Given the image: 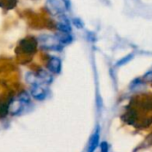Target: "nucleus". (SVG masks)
Returning a JSON list of instances; mask_svg holds the SVG:
<instances>
[{"label":"nucleus","mask_w":152,"mask_h":152,"mask_svg":"<svg viewBox=\"0 0 152 152\" xmlns=\"http://www.w3.org/2000/svg\"><path fill=\"white\" fill-rule=\"evenodd\" d=\"M146 81H148V82H152V71L151 72H147L145 75H144V77H143Z\"/></svg>","instance_id":"dca6fc26"},{"label":"nucleus","mask_w":152,"mask_h":152,"mask_svg":"<svg viewBox=\"0 0 152 152\" xmlns=\"http://www.w3.org/2000/svg\"><path fill=\"white\" fill-rule=\"evenodd\" d=\"M25 80L26 82L31 84V85H37V84H40L37 72H29L26 73L25 75Z\"/></svg>","instance_id":"9b49d317"},{"label":"nucleus","mask_w":152,"mask_h":152,"mask_svg":"<svg viewBox=\"0 0 152 152\" xmlns=\"http://www.w3.org/2000/svg\"><path fill=\"white\" fill-rule=\"evenodd\" d=\"M72 23L77 28H82L83 26V23L81 22L80 19H73V23Z\"/></svg>","instance_id":"2eb2a0df"},{"label":"nucleus","mask_w":152,"mask_h":152,"mask_svg":"<svg viewBox=\"0 0 152 152\" xmlns=\"http://www.w3.org/2000/svg\"><path fill=\"white\" fill-rule=\"evenodd\" d=\"M36 42H34L32 39H23L22 44H21V47H22V49L25 52V53H32L34 52L35 48H36Z\"/></svg>","instance_id":"1a4fd4ad"},{"label":"nucleus","mask_w":152,"mask_h":152,"mask_svg":"<svg viewBox=\"0 0 152 152\" xmlns=\"http://www.w3.org/2000/svg\"><path fill=\"white\" fill-rule=\"evenodd\" d=\"M18 98H19L23 102H24L26 105H28V104L31 102V97H30V94H29V93H27L26 91L22 92V93L18 96Z\"/></svg>","instance_id":"f8f14e48"},{"label":"nucleus","mask_w":152,"mask_h":152,"mask_svg":"<svg viewBox=\"0 0 152 152\" xmlns=\"http://www.w3.org/2000/svg\"><path fill=\"white\" fill-rule=\"evenodd\" d=\"M132 55H129V56H125V57H124L123 59H121L120 61H118L117 62V66H121V65H123V64H126V63H128L131 59H132Z\"/></svg>","instance_id":"ddd939ff"},{"label":"nucleus","mask_w":152,"mask_h":152,"mask_svg":"<svg viewBox=\"0 0 152 152\" xmlns=\"http://www.w3.org/2000/svg\"><path fill=\"white\" fill-rule=\"evenodd\" d=\"M48 69L50 72L52 73H59L62 69V61L60 58L56 56H52L49 58L48 62Z\"/></svg>","instance_id":"39448f33"},{"label":"nucleus","mask_w":152,"mask_h":152,"mask_svg":"<svg viewBox=\"0 0 152 152\" xmlns=\"http://www.w3.org/2000/svg\"><path fill=\"white\" fill-rule=\"evenodd\" d=\"M56 37L57 38V39L60 41V43L62 45H67V44H70L72 41V37L68 32L59 31L57 34H56Z\"/></svg>","instance_id":"9d476101"},{"label":"nucleus","mask_w":152,"mask_h":152,"mask_svg":"<svg viewBox=\"0 0 152 152\" xmlns=\"http://www.w3.org/2000/svg\"><path fill=\"white\" fill-rule=\"evenodd\" d=\"M99 132H100L99 126H97L95 132H93V134L90 139L89 145L87 148V152H94L96 150L97 147L99 144Z\"/></svg>","instance_id":"423d86ee"},{"label":"nucleus","mask_w":152,"mask_h":152,"mask_svg":"<svg viewBox=\"0 0 152 152\" xmlns=\"http://www.w3.org/2000/svg\"><path fill=\"white\" fill-rule=\"evenodd\" d=\"M100 151L101 152H108V143L107 141H102L100 143Z\"/></svg>","instance_id":"4468645a"},{"label":"nucleus","mask_w":152,"mask_h":152,"mask_svg":"<svg viewBox=\"0 0 152 152\" xmlns=\"http://www.w3.org/2000/svg\"><path fill=\"white\" fill-rule=\"evenodd\" d=\"M31 95L37 100H44L48 96V89L43 84L32 85Z\"/></svg>","instance_id":"7ed1b4c3"},{"label":"nucleus","mask_w":152,"mask_h":152,"mask_svg":"<svg viewBox=\"0 0 152 152\" xmlns=\"http://www.w3.org/2000/svg\"><path fill=\"white\" fill-rule=\"evenodd\" d=\"M46 8L49 14L54 16H60L64 13V7L59 0H47Z\"/></svg>","instance_id":"f03ea898"},{"label":"nucleus","mask_w":152,"mask_h":152,"mask_svg":"<svg viewBox=\"0 0 152 152\" xmlns=\"http://www.w3.org/2000/svg\"><path fill=\"white\" fill-rule=\"evenodd\" d=\"M38 42L41 46L42 48L48 50H54L59 51L62 49L63 45L57 39L56 35H49V34H42L39 36Z\"/></svg>","instance_id":"f257e3e1"},{"label":"nucleus","mask_w":152,"mask_h":152,"mask_svg":"<svg viewBox=\"0 0 152 152\" xmlns=\"http://www.w3.org/2000/svg\"><path fill=\"white\" fill-rule=\"evenodd\" d=\"M37 75H38V78H39V81L40 84L48 85L53 82V76L51 75L49 71L48 72V71L43 70V69L39 70L37 72Z\"/></svg>","instance_id":"6e6552de"},{"label":"nucleus","mask_w":152,"mask_h":152,"mask_svg":"<svg viewBox=\"0 0 152 152\" xmlns=\"http://www.w3.org/2000/svg\"><path fill=\"white\" fill-rule=\"evenodd\" d=\"M26 106V104L24 102H23L18 97L16 99H14L9 104H8V107H7V110H8V113H10L11 115H18L20 114L24 107Z\"/></svg>","instance_id":"20e7f679"},{"label":"nucleus","mask_w":152,"mask_h":152,"mask_svg":"<svg viewBox=\"0 0 152 152\" xmlns=\"http://www.w3.org/2000/svg\"><path fill=\"white\" fill-rule=\"evenodd\" d=\"M56 27L59 30V31H62V32L70 33L72 31L71 23H70L69 20L64 15L59 16V20H58V22L56 23Z\"/></svg>","instance_id":"0eeeda50"}]
</instances>
